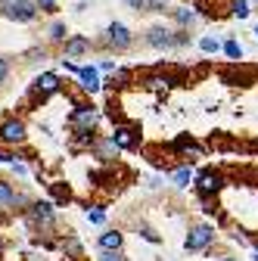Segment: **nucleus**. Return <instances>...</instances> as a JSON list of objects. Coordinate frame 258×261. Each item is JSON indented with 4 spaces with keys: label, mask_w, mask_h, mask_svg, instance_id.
<instances>
[{
    "label": "nucleus",
    "mask_w": 258,
    "mask_h": 261,
    "mask_svg": "<svg viewBox=\"0 0 258 261\" xmlns=\"http://www.w3.org/2000/svg\"><path fill=\"white\" fill-rule=\"evenodd\" d=\"M7 72H10V62H7V59H0V81L7 78Z\"/></svg>",
    "instance_id": "nucleus-25"
},
{
    "label": "nucleus",
    "mask_w": 258,
    "mask_h": 261,
    "mask_svg": "<svg viewBox=\"0 0 258 261\" xmlns=\"http://www.w3.org/2000/svg\"><path fill=\"white\" fill-rule=\"evenodd\" d=\"M31 218H35V221H44V224H47V221L53 218V212H50V202H38L35 208H31Z\"/></svg>",
    "instance_id": "nucleus-14"
},
{
    "label": "nucleus",
    "mask_w": 258,
    "mask_h": 261,
    "mask_svg": "<svg viewBox=\"0 0 258 261\" xmlns=\"http://www.w3.org/2000/svg\"><path fill=\"white\" fill-rule=\"evenodd\" d=\"M41 7H44L47 13H53V10H56V4H53V0H41Z\"/></svg>",
    "instance_id": "nucleus-27"
},
{
    "label": "nucleus",
    "mask_w": 258,
    "mask_h": 261,
    "mask_svg": "<svg viewBox=\"0 0 258 261\" xmlns=\"http://www.w3.org/2000/svg\"><path fill=\"white\" fill-rule=\"evenodd\" d=\"M100 249H103V252H118V249H121V233H118V230L103 233V237H100Z\"/></svg>",
    "instance_id": "nucleus-11"
},
{
    "label": "nucleus",
    "mask_w": 258,
    "mask_h": 261,
    "mask_svg": "<svg viewBox=\"0 0 258 261\" xmlns=\"http://www.w3.org/2000/svg\"><path fill=\"white\" fill-rule=\"evenodd\" d=\"M146 41H149L152 47H159V50H165V47H174V44H177V38H171V31H165V28H149Z\"/></svg>",
    "instance_id": "nucleus-7"
},
{
    "label": "nucleus",
    "mask_w": 258,
    "mask_h": 261,
    "mask_svg": "<svg viewBox=\"0 0 258 261\" xmlns=\"http://www.w3.org/2000/svg\"><path fill=\"white\" fill-rule=\"evenodd\" d=\"M87 47H90L87 38H72V41H66V56H81Z\"/></svg>",
    "instance_id": "nucleus-12"
},
{
    "label": "nucleus",
    "mask_w": 258,
    "mask_h": 261,
    "mask_svg": "<svg viewBox=\"0 0 258 261\" xmlns=\"http://www.w3.org/2000/svg\"><path fill=\"white\" fill-rule=\"evenodd\" d=\"M112 140H115L118 149H134V146L140 143V137H137V130H134V127H115Z\"/></svg>",
    "instance_id": "nucleus-5"
},
{
    "label": "nucleus",
    "mask_w": 258,
    "mask_h": 261,
    "mask_svg": "<svg viewBox=\"0 0 258 261\" xmlns=\"http://www.w3.org/2000/svg\"><path fill=\"white\" fill-rule=\"evenodd\" d=\"M35 4L31 0H16V7H10L4 16H10V19H19V22H28V19H35Z\"/></svg>",
    "instance_id": "nucleus-6"
},
{
    "label": "nucleus",
    "mask_w": 258,
    "mask_h": 261,
    "mask_svg": "<svg viewBox=\"0 0 258 261\" xmlns=\"http://www.w3.org/2000/svg\"><path fill=\"white\" fill-rule=\"evenodd\" d=\"M10 7H16V0H0V10H4V13H7Z\"/></svg>",
    "instance_id": "nucleus-28"
},
{
    "label": "nucleus",
    "mask_w": 258,
    "mask_h": 261,
    "mask_svg": "<svg viewBox=\"0 0 258 261\" xmlns=\"http://www.w3.org/2000/svg\"><path fill=\"white\" fill-rule=\"evenodd\" d=\"M193 19H196V13H193V10H177V22H180V25H187V22H193Z\"/></svg>",
    "instance_id": "nucleus-22"
},
{
    "label": "nucleus",
    "mask_w": 258,
    "mask_h": 261,
    "mask_svg": "<svg viewBox=\"0 0 258 261\" xmlns=\"http://www.w3.org/2000/svg\"><path fill=\"white\" fill-rule=\"evenodd\" d=\"M87 221L90 224H103V212L100 208H87Z\"/></svg>",
    "instance_id": "nucleus-23"
},
{
    "label": "nucleus",
    "mask_w": 258,
    "mask_h": 261,
    "mask_svg": "<svg viewBox=\"0 0 258 261\" xmlns=\"http://www.w3.org/2000/svg\"><path fill=\"white\" fill-rule=\"evenodd\" d=\"M190 184V168H177L174 171V187H187Z\"/></svg>",
    "instance_id": "nucleus-20"
},
{
    "label": "nucleus",
    "mask_w": 258,
    "mask_h": 261,
    "mask_svg": "<svg viewBox=\"0 0 258 261\" xmlns=\"http://www.w3.org/2000/svg\"><path fill=\"white\" fill-rule=\"evenodd\" d=\"M171 84H174V81H171L168 75H152V78H146V87H149V90H168Z\"/></svg>",
    "instance_id": "nucleus-13"
},
{
    "label": "nucleus",
    "mask_w": 258,
    "mask_h": 261,
    "mask_svg": "<svg viewBox=\"0 0 258 261\" xmlns=\"http://www.w3.org/2000/svg\"><path fill=\"white\" fill-rule=\"evenodd\" d=\"M221 261H237V258H221Z\"/></svg>",
    "instance_id": "nucleus-30"
},
{
    "label": "nucleus",
    "mask_w": 258,
    "mask_h": 261,
    "mask_svg": "<svg viewBox=\"0 0 258 261\" xmlns=\"http://www.w3.org/2000/svg\"><path fill=\"white\" fill-rule=\"evenodd\" d=\"M35 90H38L41 96H47V93H56V90H59V78L47 72V75H41V78L35 81Z\"/></svg>",
    "instance_id": "nucleus-9"
},
{
    "label": "nucleus",
    "mask_w": 258,
    "mask_h": 261,
    "mask_svg": "<svg viewBox=\"0 0 258 261\" xmlns=\"http://www.w3.org/2000/svg\"><path fill=\"white\" fill-rule=\"evenodd\" d=\"M78 78H81V87L96 93L100 90V75H96V69H78Z\"/></svg>",
    "instance_id": "nucleus-10"
},
{
    "label": "nucleus",
    "mask_w": 258,
    "mask_h": 261,
    "mask_svg": "<svg viewBox=\"0 0 258 261\" xmlns=\"http://www.w3.org/2000/svg\"><path fill=\"white\" fill-rule=\"evenodd\" d=\"M96 118H100V115H96L93 106H78V109L72 112V127L78 130V134H81V130H93Z\"/></svg>",
    "instance_id": "nucleus-3"
},
{
    "label": "nucleus",
    "mask_w": 258,
    "mask_h": 261,
    "mask_svg": "<svg viewBox=\"0 0 258 261\" xmlns=\"http://www.w3.org/2000/svg\"><path fill=\"white\" fill-rule=\"evenodd\" d=\"M50 38H53V41H62V38H66V25H59V22H56V25L50 28Z\"/></svg>",
    "instance_id": "nucleus-21"
},
{
    "label": "nucleus",
    "mask_w": 258,
    "mask_h": 261,
    "mask_svg": "<svg viewBox=\"0 0 258 261\" xmlns=\"http://www.w3.org/2000/svg\"><path fill=\"white\" fill-rule=\"evenodd\" d=\"M221 187H224V177L218 171H202L196 177V193L202 196V199H212L215 193H221Z\"/></svg>",
    "instance_id": "nucleus-2"
},
{
    "label": "nucleus",
    "mask_w": 258,
    "mask_h": 261,
    "mask_svg": "<svg viewBox=\"0 0 258 261\" xmlns=\"http://www.w3.org/2000/svg\"><path fill=\"white\" fill-rule=\"evenodd\" d=\"M50 187H53V196H56L59 202H69V196H72L69 187H62V184H50Z\"/></svg>",
    "instance_id": "nucleus-18"
},
{
    "label": "nucleus",
    "mask_w": 258,
    "mask_h": 261,
    "mask_svg": "<svg viewBox=\"0 0 258 261\" xmlns=\"http://www.w3.org/2000/svg\"><path fill=\"white\" fill-rule=\"evenodd\" d=\"M230 10H234L237 19H246V16H249V0H234V7H230Z\"/></svg>",
    "instance_id": "nucleus-16"
},
{
    "label": "nucleus",
    "mask_w": 258,
    "mask_h": 261,
    "mask_svg": "<svg viewBox=\"0 0 258 261\" xmlns=\"http://www.w3.org/2000/svg\"><path fill=\"white\" fill-rule=\"evenodd\" d=\"M109 41H112L118 50L131 47V35H127V28H124V25H118V22H112V25H109Z\"/></svg>",
    "instance_id": "nucleus-8"
},
{
    "label": "nucleus",
    "mask_w": 258,
    "mask_h": 261,
    "mask_svg": "<svg viewBox=\"0 0 258 261\" xmlns=\"http://www.w3.org/2000/svg\"><path fill=\"white\" fill-rule=\"evenodd\" d=\"M127 4H131L134 10H143V7H146V0H127Z\"/></svg>",
    "instance_id": "nucleus-29"
},
{
    "label": "nucleus",
    "mask_w": 258,
    "mask_h": 261,
    "mask_svg": "<svg viewBox=\"0 0 258 261\" xmlns=\"http://www.w3.org/2000/svg\"><path fill=\"white\" fill-rule=\"evenodd\" d=\"M0 140H7V143H19V140H25V124L16 121V118L4 121V127H0Z\"/></svg>",
    "instance_id": "nucleus-4"
},
{
    "label": "nucleus",
    "mask_w": 258,
    "mask_h": 261,
    "mask_svg": "<svg viewBox=\"0 0 258 261\" xmlns=\"http://www.w3.org/2000/svg\"><path fill=\"white\" fill-rule=\"evenodd\" d=\"M143 237H146L149 243H159V233H156V230H149V227H143Z\"/></svg>",
    "instance_id": "nucleus-24"
},
{
    "label": "nucleus",
    "mask_w": 258,
    "mask_h": 261,
    "mask_svg": "<svg viewBox=\"0 0 258 261\" xmlns=\"http://www.w3.org/2000/svg\"><path fill=\"white\" fill-rule=\"evenodd\" d=\"M255 38H258V25H255Z\"/></svg>",
    "instance_id": "nucleus-31"
},
{
    "label": "nucleus",
    "mask_w": 258,
    "mask_h": 261,
    "mask_svg": "<svg viewBox=\"0 0 258 261\" xmlns=\"http://www.w3.org/2000/svg\"><path fill=\"white\" fill-rule=\"evenodd\" d=\"M255 261H258V252H255Z\"/></svg>",
    "instance_id": "nucleus-32"
},
{
    "label": "nucleus",
    "mask_w": 258,
    "mask_h": 261,
    "mask_svg": "<svg viewBox=\"0 0 258 261\" xmlns=\"http://www.w3.org/2000/svg\"><path fill=\"white\" fill-rule=\"evenodd\" d=\"M16 202V196H13V190L7 187V184H0V205H13Z\"/></svg>",
    "instance_id": "nucleus-17"
},
{
    "label": "nucleus",
    "mask_w": 258,
    "mask_h": 261,
    "mask_svg": "<svg viewBox=\"0 0 258 261\" xmlns=\"http://www.w3.org/2000/svg\"><path fill=\"white\" fill-rule=\"evenodd\" d=\"M100 261H121V255H118V252H106Z\"/></svg>",
    "instance_id": "nucleus-26"
},
{
    "label": "nucleus",
    "mask_w": 258,
    "mask_h": 261,
    "mask_svg": "<svg viewBox=\"0 0 258 261\" xmlns=\"http://www.w3.org/2000/svg\"><path fill=\"white\" fill-rule=\"evenodd\" d=\"M224 53H227L230 59H240V56H243V47H240L237 41H227V44H224Z\"/></svg>",
    "instance_id": "nucleus-19"
},
{
    "label": "nucleus",
    "mask_w": 258,
    "mask_h": 261,
    "mask_svg": "<svg viewBox=\"0 0 258 261\" xmlns=\"http://www.w3.org/2000/svg\"><path fill=\"white\" fill-rule=\"evenodd\" d=\"M212 240H215V227H209V224H199V227H193V230H190V237L184 240V249H187V252H199V249H205Z\"/></svg>",
    "instance_id": "nucleus-1"
},
{
    "label": "nucleus",
    "mask_w": 258,
    "mask_h": 261,
    "mask_svg": "<svg viewBox=\"0 0 258 261\" xmlns=\"http://www.w3.org/2000/svg\"><path fill=\"white\" fill-rule=\"evenodd\" d=\"M0 252H4V246H0Z\"/></svg>",
    "instance_id": "nucleus-33"
},
{
    "label": "nucleus",
    "mask_w": 258,
    "mask_h": 261,
    "mask_svg": "<svg viewBox=\"0 0 258 261\" xmlns=\"http://www.w3.org/2000/svg\"><path fill=\"white\" fill-rule=\"evenodd\" d=\"M199 47H202L205 53H218V50H221V44H218V38H212V35H205V38L199 41Z\"/></svg>",
    "instance_id": "nucleus-15"
}]
</instances>
